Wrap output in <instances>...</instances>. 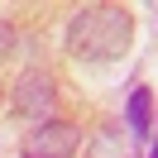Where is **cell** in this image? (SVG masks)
<instances>
[{
  "label": "cell",
  "mask_w": 158,
  "mask_h": 158,
  "mask_svg": "<svg viewBox=\"0 0 158 158\" xmlns=\"http://www.w3.org/2000/svg\"><path fill=\"white\" fill-rule=\"evenodd\" d=\"M129 134L134 139L153 134V91L148 86H139L134 96H129Z\"/></svg>",
  "instance_id": "cell-4"
},
{
  "label": "cell",
  "mask_w": 158,
  "mask_h": 158,
  "mask_svg": "<svg viewBox=\"0 0 158 158\" xmlns=\"http://www.w3.org/2000/svg\"><path fill=\"white\" fill-rule=\"evenodd\" d=\"M5 53H10V24L0 19V58H5Z\"/></svg>",
  "instance_id": "cell-6"
},
{
  "label": "cell",
  "mask_w": 158,
  "mask_h": 158,
  "mask_svg": "<svg viewBox=\"0 0 158 158\" xmlns=\"http://www.w3.org/2000/svg\"><path fill=\"white\" fill-rule=\"evenodd\" d=\"M134 39V15L120 5H86L67 19V53L81 62H110Z\"/></svg>",
  "instance_id": "cell-1"
},
{
  "label": "cell",
  "mask_w": 158,
  "mask_h": 158,
  "mask_svg": "<svg viewBox=\"0 0 158 158\" xmlns=\"http://www.w3.org/2000/svg\"><path fill=\"white\" fill-rule=\"evenodd\" d=\"M77 148H81L77 125L48 120V125H34V134H24L19 158H77Z\"/></svg>",
  "instance_id": "cell-2"
},
{
  "label": "cell",
  "mask_w": 158,
  "mask_h": 158,
  "mask_svg": "<svg viewBox=\"0 0 158 158\" xmlns=\"http://www.w3.org/2000/svg\"><path fill=\"white\" fill-rule=\"evenodd\" d=\"M148 158H158V144H153V153H148Z\"/></svg>",
  "instance_id": "cell-7"
},
{
  "label": "cell",
  "mask_w": 158,
  "mask_h": 158,
  "mask_svg": "<svg viewBox=\"0 0 158 158\" xmlns=\"http://www.w3.org/2000/svg\"><path fill=\"white\" fill-rule=\"evenodd\" d=\"M86 158H134V139H125L120 129H101V134L91 139Z\"/></svg>",
  "instance_id": "cell-5"
},
{
  "label": "cell",
  "mask_w": 158,
  "mask_h": 158,
  "mask_svg": "<svg viewBox=\"0 0 158 158\" xmlns=\"http://www.w3.org/2000/svg\"><path fill=\"white\" fill-rule=\"evenodd\" d=\"M53 77L48 72H24L19 81H15V115H24V120H39V125H48V115H53Z\"/></svg>",
  "instance_id": "cell-3"
}]
</instances>
